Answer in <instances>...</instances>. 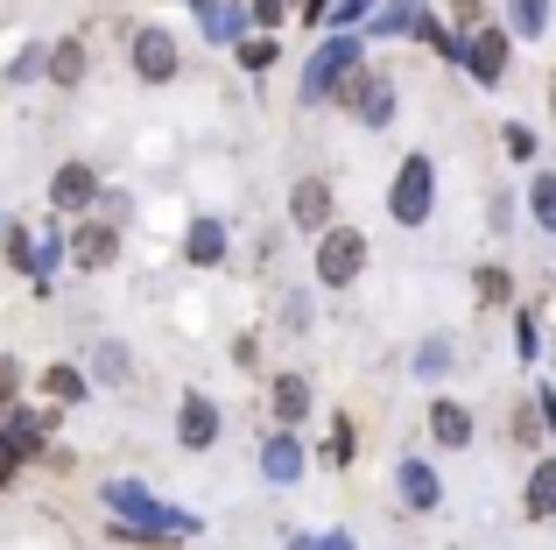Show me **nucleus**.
<instances>
[{"label":"nucleus","mask_w":556,"mask_h":550,"mask_svg":"<svg viewBox=\"0 0 556 550\" xmlns=\"http://www.w3.org/2000/svg\"><path fill=\"white\" fill-rule=\"evenodd\" d=\"M549 113H556V78H549Z\"/></svg>","instance_id":"obj_39"},{"label":"nucleus","mask_w":556,"mask_h":550,"mask_svg":"<svg viewBox=\"0 0 556 550\" xmlns=\"http://www.w3.org/2000/svg\"><path fill=\"white\" fill-rule=\"evenodd\" d=\"M42 191H50V212L64 220V212H92L99 198H106V184H99L92 163H78V155H71V163L50 170V184H42Z\"/></svg>","instance_id":"obj_10"},{"label":"nucleus","mask_w":556,"mask_h":550,"mask_svg":"<svg viewBox=\"0 0 556 550\" xmlns=\"http://www.w3.org/2000/svg\"><path fill=\"white\" fill-rule=\"evenodd\" d=\"M232 64L240 71H275L282 64V36H247L240 50H232Z\"/></svg>","instance_id":"obj_28"},{"label":"nucleus","mask_w":556,"mask_h":550,"mask_svg":"<svg viewBox=\"0 0 556 550\" xmlns=\"http://www.w3.org/2000/svg\"><path fill=\"white\" fill-rule=\"evenodd\" d=\"M353 452H359V430H353V416H331V430H325V452H317V459H325V466L331 473H345V466H353Z\"/></svg>","instance_id":"obj_26"},{"label":"nucleus","mask_w":556,"mask_h":550,"mask_svg":"<svg viewBox=\"0 0 556 550\" xmlns=\"http://www.w3.org/2000/svg\"><path fill=\"white\" fill-rule=\"evenodd\" d=\"M472 297L486 303V311H521V303H515V268H507V262H479L472 268Z\"/></svg>","instance_id":"obj_22"},{"label":"nucleus","mask_w":556,"mask_h":550,"mask_svg":"<svg viewBox=\"0 0 556 550\" xmlns=\"http://www.w3.org/2000/svg\"><path fill=\"white\" fill-rule=\"evenodd\" d=\"M106 515H113V537L121 543H169V537H198V515L177 509V501H163V495H149L141 480H106Z\"/></svg>","instance_id":"obj_1"},{"label":"nucleus","mask_w":556,"mask_h":550,"mask_svg":"<svg viewBox=\"0 0 556 550\" xmlns=\"http://www.w3.org/2000/svg\"><path fill=\"white\" fill-rule=\"evenodd\" d=\"M198 22H204V36H212V42H226V50H240V42L254 36V14H247V8H232V0H204V8H198Z\"/></svg>","instance_id":"obj_20"},{"label":"nucleus","mask_w":556,"mask_h":550,"mask_svg":"<svg viewBox=\"0 0 556 550\" xmlns=\"http://www.w3.org/2000/svg\"><path fill=\"white\" fill-rule=\"evenodd\" d=\"M408 367H416L422 382H444V374L458 367V339H451V332H430V339L416 346V360H408Z\"/></svg>","instance_id":"obj_23"},{"label":"nucleus","mask_w":556,"mask_h":550,"mask_svg":"<svg viewBox=\"0 0 556 550\" xmlns=\"http://www.w3.org/2000/svg\"><path fill=\"white\" fill-rule=\"evenodd\" d=\"M56 424H64V410H50V402H8V410H0V459H8L0 480H14L28 459H50Z\"/></svg>","instance_id":"obj_2"},{"label":"nucleus","mask_w":556,"mask_h":550,"mask_svg":"<svg viewBox=\"0 0 556 550\" xmlns=\"http://www.w3.org/2000/svg\"><path fill=\"white\" fill-rule=\"evenodd\" d=\"M422 424H430V438L444 445V452H465V445L479 438V424H472V410H465L458 396H430V410H422Z\"/></svg>","instance_id":"obj_17"},{"label":"nucleus","mask_w":556,"mask_h":550,"mask_svg":"<svg viewBox=\"0 0 556 550\" xmlns=\"http://www.w3.org/2000/svg\"><path fill=\"white\" fill-rule=\"evenodd\" d=\"M184 8H190V14H198V8H204V0H184Z\"/></svg>","instance_id":"obj_40"},{"label":"nucleus","mask_w":556,"mask_h":550,"mask_svg":"<svg viewBox=\"0 0 556 550\" xmlns=\"http://www.w3.org/2000/svg\"><path fill=\"white\" fill-rule=\"evenodd\" d=\"M303 473H311V452H303V438H296V430H268V438H261V480L296 487Z\"/></svg>","instance_id":"obj_15"},{"label":"nucleus","mask_w":556,"mask_h":550,"mask_svg":"<svg viewBox=\"0 0 556 550\" xmlns=\"http://www.w3.org/2000/svg\"><path fill=\"white\" fill-rule=\"evenodd\" d=\"M226 254H232V234H226V220L198 212V220L184 226V262H190V268H226Z\"/></svg>","instance_id":"obj_18"},{"label":"nucleus","mask_w":556,"mask_h":550,"mask_svg":"<svg viewBox=\"0 0 556 550\" xmlns=\"http://www.w3.org/2000/svg\"><path fill=\"white\" fill-rule=\"evenodd\" d=\"M85 71H92V50H85V36H56V42H50V85H56V92H78Z\"/></svg>","instance_id":"obj_21"},{"label":"nucleus","mask_w":556,"mask_h":550,"mask_svg":"<svg viewBox=\"0 0 556 550\" xmlns=\"http://www.w3.org/2000/svg\"><path fill=\"white\" fill-rule=\"evenodd\" d=\"M486 220H493V234H515V198H507V191H493Z\"/></svg>","instance_id":"obj_34"},{"label":"nucleus","mask_w":556,"mask_h":550,"mask_svg":"<svg viewBox=\"0 0 556 550\" xmlns=\"http://www.w3.org/2000/svg\"><path fill=\"white\" fill-rule=\"evenodd\" d=\"M92 367H71V360H50V367L36 374V396L50 402V410H85L92 402Z\"/></svg>","instance_id":"obj_13"},{"label":"nucleus","mask_w":556,"mask_h":550,"mask_svg":"<svg viewBox=\"0 0 556 550\" xmlns=\"http://www.w3.org/2000/svg\"><path fill=\"white\" fill-rule=\"evenodd\" d=\"M521 523H556V452H543L529 466V487H521Z\"/></svg>","instance_id":"obj_19"},{"label":"nucleus","mask_w":556,"mask_h":550,"mask_svg":"<svg viewBox=\"0 0 556 550\" xmlns=\"http://www.w3.org/2000/svg\"><path fill=\"white\" fill-rule=\"evenodd\" d=\"M394 501H402L408 515H437V509H444V480H437V466L422 452L394 459Z\"/></svg>","instance_id":"obj_11"},{"label":"nucleus","mask_w":556,"mask_h":550,"mask_svg":"<svg viewBox=\"0 0 556 550\" xmlns=\"http://www.w3.org/2000/svg\"><path fill=\"white\" fill-rule=\"evenodd\" d=\"M515 438H521V445H535V438H543V416L521 410V416H515Z\"/></svg>","instance_id":"obj_36"},{"label":"nucleus","mask_w":556,"mask_h":550,"mask_svg":"<svg viewBox=\"0 0 556 550\" xmlns=\"http://www.w3.org/2000/svg\"><path fill=\"white\" fill-rule=\"evenodd\" d=\"M501 22L515 28V42H543L549 36V0H507Z\"/></svg>","instance_id":"obj_24"},{"label":"nucleus","mask_w":556,"mask_h":550,"mask_svg":"<svg viewBox=\"0 0 556 550\" xmlns=\"http://www.w3.org/2000/svg\"><path fill=\"white\" fill-rule=\"evenodd\" d=\"M268 410H275V430H296L303 416L317 410V396H311V374H296V367H282L268 382Z\"/></svg>","instance_id":"obj_16"},{"label":"nucleus","mask_w":556,"mask_h":550,"mask_svg":"<svg viewBox=\"0 0 556 550\" xmlns=\"http://www.w3.org/2000/svg\"><path fill=\"white\" fill-rule=\"evenodd\" d=\"M339 113H353L359 127H394V113H402V85L388 78V71H353V78L339 85V99H331Z\"/></svg>","instance_id":"obj_6"},{"label":"nucleus","mask_w":556,"mask_h":550,"mask_svg":"<svg viewBox=\"0 0 556 550\" xmlns=\"http://www.w3.org/2000/svg\"><path fill=\"white\" fill-rule=\"evenodd\" d=\"M515 360H529V367L543 360V332H535L529 311H515Z\"/></svg>","instance_id":"obj_30"},{"label":"nucleus","mask_w":556,"mask_h":550,"mask_svg":"<svg viewBox=\"0 0 556 550\" xmlns=\"http://www.w3.org/2000/svg\"><path fill=\"white\" fill-rule=\"evenodd\" d=\"M254 36H282V22H289V0H254Z\"/></svg>","instance_id":"obj_31"},{"label":"nucleus","mask_w":556,"mask_h":550,"mask_svg":"<svg viewBox=\"0 0 556 550\" xmlns=\"http://www.w3.org/2000/svg\"><path fill=\"white\" fill-rule=\"evenodd\" d=\"M289 226L311 240H325L331 226H339V184L331 177H296L289 184Z\"/></svg>","instance_id":"obj_8"},{"label":"nucleus","mask_w":556,"mask_h":550,"mask_svg":"<svg viewBox=\"0 0 556 550\" xmlns=\"http://www.w3.org/2000/svg\"><path fill=\"white\" fill-rule=\"evenodd\" d=\"M444 8H451V28H458V36L486 28V0H444Z\"/></svg>","instance_id":"obj_33"},{"label":"nucleus","mask_w":556,"mask_h":550,"mask_svg":"<svg viewBox=\"0 0 556 550\" xmlns=\"http://www.w3.org/2000/svg\"><path fill=\"white\" fill-rule=\"evenodd\" d=\"M303 22H311V28H331V0H303Z\"/></svg>","instance_id":"obj_37"},{"label":"nucleus","mask_w":556,"mask_h":550,"mask_svg":"<svg viewBox=\"0 0 556 550\" xmlns=\"http://www.w3.org/2000/svg\"><path fill=\"white\" fill-rule=\"evenodd\" d=\"M465 71H472V85H507V71H515V28L507 22H486L465 36Z\"/></svg>","instance_id":"obj_9"},{"label":"nucleus","mask_w":556,"mask_h":550,"mask_svg":"<svg viewBox=\"0 0 556 550\" xmlns=\"http://www.w3.org/2000/svg\"><path fill=\"white\" fill-rule=\"evenodd\" d=\"M218 438H226V410H218L204 388H184V402H177V445H184V452H212Z\"/></svg>","instance_id":"obj_12"},{"label":"nucleus","mask_w":556,"mask_h":550,"mask_svg":"<svg viewBox=\"0 0 556 550\" xmlns=\"http://www.w3.org/2000/svg\"><path fill=\"white\" fill-rule=\"evenodd\" d=\"M113 262H121V226H113V220H85L78 234H71V268L106 275Z\"/></svg>","instance_id":"obj_14"},{"label":"nucleus","mask_w":556,"mask_h":550,"mask_svg":"<svg viewBox=\"0 0 556 550\" xmlns=\"http://www.w3.org/2000/svg\"><path fill=\"white\" fill-rule=\"evenodd\" d=\"M127 374H135V360H127V339H99V346H92V382H99V388H121Z\"/></svg>","instance_id":"obj_25"},{"label":"nucleus","mask_w":556,"mask_h":550,"mask_svg":"<svg viewBox=\"0 0 556 550\" xmlns=\"http://www.w3.org/2000/svg\"><path fill=\"white\" fill-rule=\"evenodd\" d=\"M430 212H437V163L422 149H408L394 163V184H388V220L416 234V226H430Z\"/></svg>","instance_id":"obj_4"},{"label":"nucleus","mask_w":556,"mask_h":550,"mask_svg":"<svg viewBox=\"0 0 556 550\" xmlns=\"http://www.w3.org/2000/svg\"><path fill=\"white\" fill-rule=\"evenodd\" d=\"M529 212H535V226L556 240V170H535L529 177Z\"/></svg>","instance_id":"obj_27"},{"label":"nucleus","mask_w":556,"mask_h":550,"mask_svg":"<svg viewBox=\"0 0 556 550\" xmlns=\"http://www.w3.org/2000/svg\"><path fill=\"white\" fill-rule=\"evenodd\" d=\"M8 268L36 283V234H28V220H8Z\"/></svg>","instance_id":"obj_29"},{"label":"nucleus","mask_w":556,"mask_h":550,"mask_svg":"<svg viewBox=\"0 0 556 550\" xmlns=\"http://www.w3.org/2000/svg\"><path fill=\"white\" fill-rule=\"evenodd\" d=\"M311 275H317V289H353L359 275H367V234L339 220V226H331V234L311 248Z\"/></svg>","instance_id":"obj_5"},{"label":"nucleus","mask_w":556,"mask_h":550,"mask_svg":"<svg viewBox=\"0 0 556 550\" xmlns=\"http://www.w3.org/2000/svg\"><path fill=\"white\" fill-rule=\"evenodd\" d=\"M353 71H367V36H325V42H317V57L303 64V78H296L303 107H325V99H339V85L353 78Z\"/></svg>","instance_id":"obj_3"},{"label":"nucleus","mask_w":556,"mask_h":550,"mask_svg":"<svg viewBox=\"0 0 556 550\" xmlns=\"http://www.w3.org/2000/svg\"><path fill=\"white\" fill-rule=\"evenodd\" d=\"M317 550H353V537H345V529H331V537H317Z\"/></svg>","instance_id":"obj_38"},{"label":"nucleus","mask_w":556,"mask_h":550,"mask_svg":"<svg viewBox=\"0 0 556 550\" xmlns=\"http://www.w3.org/2000/svg\"><path fill=\"white\" fill-rule=\"evenodd\" d=\"M501 149L515 155V163H535V127H521V121H507L501 127Z\"/></svg>","instance_id":"obj_32"},{"label":"nucleus","mask_w":556,"mask_h":550,"mask_svg":"<svg viewBox=\"0 0 556 550\" xmlns=\"http://www.w3.org/2000/svg\"><path fill=\"white\" fill-rule=\"evenodd\" d=\"M232 367H261V339H254V332H240V339H232Z\"/></svg>","instance_id":"obj_35"},{"label":"nucleus","mask_w":556,"mask_h":550,"mask_svg":"<svg viewBox=\"0 0 556 550\" xmlns=\"http://www.w3.org/2000/svg\"><path fill=\"white\" fill-rule=\"evenodd\" d=\"M127 71H135L141 85H177V71H184V42L169 36L163 22H141L135 36H127Z\"/></svg>","instance_id":"obj_7"}]
</instances>
